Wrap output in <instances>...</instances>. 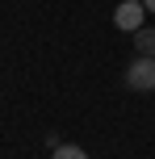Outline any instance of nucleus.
Listing matches in <instances>:
<instances>
[{
    "label": "nucleus",
    "mask_w": 155,
    "mask_h": 159,
    "mask_svg": "<svg viewBox=\"0 0 155 159\" xmlns=\"http://www.w3.org/2000/svg\"><path fill=\"white\" fill-rule=\"evenodd\" d=\"M126 88L130 92H155V59H130L126 67Z\"/></svg>",
    "instance_id": "1"
},
{
    "label": "nucleus",
    "mask_w": 155,
    "mask_h": 159,
    "mask_svg": "<svg viewBox=\"0 0 155 159\" xmlns=\"http://www.w3.org/2000/svg\"><path fill=\"white\" fill-rule=\"evenodd\" d=\"M113 25L126 30V34H139L143 25H147V8H143V0H122L117 13H113Z\"/></svg>",
    "instance_id": "2"
},
{
    "label": "nucleus",
    "mask_w": 155,
    "mask_h": 159,
    "mask_svg": "<svg viewBox=\"0 0 155 159\" xmlns=\"http://www.w3.org/2000/svg\"><path fill=\"white\" fill-rule=\"evenodd\" d=\"M134 38V50H139L143 59H155V25H143L139 34H130Z\"/></svg>",
    "instance_id": "3"
},
{
    "label": "nucleus",
    "mask_w": 155,
    "mask_h": 159,
    "mask_svg": "<svg viewBox=\"0 0 155 159\" xmlns=\"http://www.w3.org/2000/svg\"><path fill=\"white\" fill-rule=\"evenodd\" d=\"M50 159H88V151H84V147H59V151H50Z\"/></svg>",
    "instance_id": "4"
},
{
    "label": "nucleus",
    "mask_w": 155,
    "mask_h": 159,
    "mask_svg": "<svg viewBox=\"0 0 155 159\" xmlns=\"http://www.w3.org/2000/svg\"><path fill=\"white\" fill-rule=\"evenodd\" d=\"M143 8H147V13H155V0H143Z\"/></svg>",
    "instance_id": "5"
}]
</instances>
